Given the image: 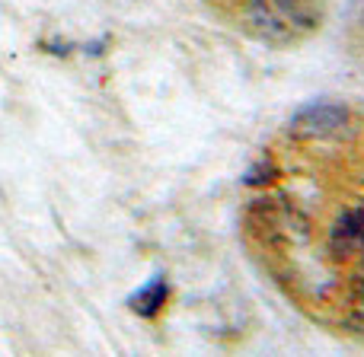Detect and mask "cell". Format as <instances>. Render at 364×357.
I'll list each match as a JSON object with an SVG mask.
<instances>
[{
  "label": "cell",
  "instance_id": "3",
  "mask_svg": "<svg viewBox=\"0 0 364 357\" xmlns=\"http://www.w3.org/2000/svg\"><path fill=\"white\" fill-rule=\"evenodd\" d=\"M164 303H166V284L164 281H154L151 287L141 290V294L134 297L132 307L138 309V313H144V316H154L160 307H164Z\"/></svg>",
  "mask_w": 364,
  "mask_h": 357
},
{
  "label": "cell",
  "instance_id": "2",
  "mask_svg": "<svg viewBox=\"0 0 364 357\" xmlns=\"http://www.w3.org/2000/svg\"><path fill=\"white\" fill-rule=\"evenodd\" d=\"M208 4L240 32L272 45H297L323 23V0H208Z\"/></svg>",
  "mask_w": 364,
  "mask_h": 357
},
{
  "label": "cell",
  "instance_id": "1",
  "mask_svg": "<svg viewBox=\"0 0 364 357\" xmlns=\"http://www.w3.org/2000/svg\"><path fill=\"white\" fill-rule=\"evenodd\" d=\"M240 236L310 322L364 341V106L310 102L243 179Z\"/></svg>",
  "mask_w": 364,
  "mask_h": 357
}]
</instances>
